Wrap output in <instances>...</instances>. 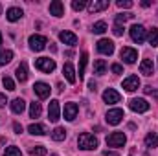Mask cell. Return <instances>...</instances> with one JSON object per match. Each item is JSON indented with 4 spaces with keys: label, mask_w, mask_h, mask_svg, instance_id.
I'll list each match as a JSON object with an SVG mask.
<instances>
[{
    "label": "cell",
    "mask_w": 158,
    "mask_h": 156,
    "mask_svg": "<svg viewBox=\"0 0 158 156\" xmlns=\"http://www.w3.org/2000/svg\"><path fill=\"white\" fill-rule=\"evenodd\" d=\"M11 59H13V51L11 50H0V66L11 63Z\"/></svg>",
    "instance_id": "obj_27"
},
{
    "label": "cell",
    "mask_w": 158,
    "mask_h": 156,
    "mask_svg": "<svg viewBox=\"0 0 158 156\" xmlns=\"http://www.w3.org/2000/svg\"><path fill=\"white\" fill-rule=\"evenodd\" d=\"M98 51L103 55H112L114 53V42L110 39H99L98 40Z\"/></svg>",
    "instance_id": "obj_8"
},
{
    "label": "cell",
    "mask_w": 158,
    "mask_h": 156,
    "mask_svg": "<svg viewBox=\"0 0 158 156\" xmlns=\"http://www.w3.org/2000/svg\"><path fill=\"white\" fill-rule=\"evenodd\" d=\"M112 31H114V35H116V37H121V35H123V28H121L119 24H114Z\"/></svg>",
    "instance_id": "obj_38"
},
{
    "label": "cell",
    "mask_w": 158,
    "mask_h": 156,
    "mask_svg": "<svg viewBox=\"0 0 158 156\" xmlns=\"http://www.w3.org/2000/svg\"><path fill=\"white\" fill-rule=\"evenodd\" d=\"M4 156H22V153H20V149H19V147L11 145V147H6Z\"/></svg>",
    "instance_id": "obj_33"
},
{
    "label": "cell",
    "mask_w": 158,
    "mask_h": 156,
    "mask_svg": "<svg viewBox=\"0 0 158 156\" xmlns=\"http://www.w3.org/2000/svg\"><path fill=\"white\" fill-rule=\"evenodd\" d=\"M119 57L127 63V64H134L136 63V59H138V51L134 50V48H129V46H125V48H121V51H119Z\"/></svg>",
    "instance_id": "obj_6"
},
{
    "label": "cell",
    "mask_w": 158,
    "mask_h": 156,
    "mask_svg": "<svg viewBox=\"0 0 158 156\" xmlns=\"http://www.w3.org/2000/svg\"><path fill=\"white\" fill-rule=\"evenodd\" d=\"M125 142H127V138H125L123 132H112V134L107 136V145L109 147H123Z\"/></svg>",
    "instance_id": "obj_5"
},
{
    "label": "cell",
    "mask_w": 158,
    "mask_h": 156,
    "mask_svg": "<svg viewBox=\"0 0 158 156\" xmlns=\"http://www.w3.org/2000/svg\"><path fill=\"white\" fill-rule=\"evenodd\" d=\"M88 88H90L92 92H96V83H88Z\"/></svg>",
    "instance_id": "obj_43"
},
{
    "label": "cell",
    "mask_w": 158,
    "mask_h": 156,
    "mask_svg": "<svg viewBox=\"0 0 158 156\" xmlns=\"http://www.w3.org/2000/svg\"><path fill=\"white\" fill-rule=\"evenodd\" d=\"M6 103H7V97H6V94H0V109H2V107H6Z\"/></svg>",
    "instance_id": "obj_40"
},
{
    "label": "cell",
    "mask_w": 158,
    "mask_h": 156,
    "mask_svg": "<svg viewBox=\"0 0 158 156\" xmlns=\"http://www.w3.org/2000/svg\"><path fill=\"white\" fill-rule=\"evenodd\" d=\"M129 107H131V110L140 112V114L149 110V103H147V99H143V97H134V99H131V101H129Z\"/></svg>",
    "instance_id": "obj_3"
},
{
    "label": "cell",
    "mask_w": 158,
    "mask_h": 156,
    "mask_svg": "<svg viewBox=\"0 0 158 156\" xmlns=\"http://www.w3.org/2000/svg\"><path fill=\"white\" fill-rule=\"evenodd\" d=\"M52 138H53L55 142H63V140L66 138V129H63V127H55V130L52 132Z\"/></svg>",
    "instance_id": "obj_26"
},
{
    "label": "cell",
    "mask_w": 158,
    "mask_h": 156,
    "mask_svg": "<svg viewBox=\"0 0 158 156\" xmlns=\"http://www.w3.org/2000/svg\"><path fill=\"white\" fill-rule=\"evenodd\" d=\"M0 44H2V33H0Z\"/></svg>",
    "instance_id": "obj_45"
},
{
    "label": "cell",
    "mask_w": 158,
    "mask_h": 156,
    "mask_svg": "<svg viewBox=\"0 0 158 156\" xmlns=\"http://www.w3.org/2000/svg\"><path fill=\"white\" fill-rule=\"evenodd\" d=\"M33 90H35V94L39 96L40 99H46V97L50 96V90H52V88H50L46 83L39 81V83H35V84H33Z\"/></svg>",
    "instance_id": "obj_13"
},
{
    "label": "cell",
    "mask_w": 158,
    "mask_h": 156,
    "mask_svg": "<svg viewBox=\"0 0 158 156\" xmlns=\"http://www.w3.org/2000/svg\"><path fill=\"white\" fill-rule=\"evenodd\" d=\"M131 39L134 40V42H138V44H142L143 40H145V28L143 26H140V24H134L131 30Z\"/></svg>",
    "instance_id": "obj_9"
},
{
    "label": "cell",
    "mask_w": 158,
    "mask_h": 156,
    "mask_svg": "<svg viewBox=\"0 0 158 156\" xmlns=\"http://www.w3.org/2000/svg\"><path fill=\"white\" fill-rule=\"evenodd\" d=\"M40 112H42V109H40V103L33 101V103L30 105V116H31V117H39Z\"/></svg>",
    "instance_id": "obj_29"
},
{
    "label": "cell",
    "mask_w": 158,
    "mask_h": 156,
    "mask_svg": "<svg viewBox=\"0 0 158 156\" xmlns=\"http://www.w3.org/2000/svg\"><path fill=\"white\" fill-rule=\"evenodd\" d=\"M59 39L63 40L64 44H68V46H76L77 44V35L72 33V31H61L59 33Z\"/></svg>",
    "instance_id": "obj_18"
},
{
    "label": "cell",
    "mask_w": 158,
    "mask_h": 156,
    "mask_svg": "<svg viewBox=\"0 0 158 156\" xmlns=\"http://www.w3.org/2000/svg\"><path fill=\"white\" fill-rule=\"evenodd\" d=\"M22 15H24V11H22L20 7H9V9L6 11V18H7L9 22H17V20H20Z\"/></svg>",
    "instance_id": "obj_15"
},
{
    "label": "cell",
    "mask_w": 158,
    "mask_h": 156,
    "mask_svg": "<svg viewBox=\"0 0 158 156\" xmlns=\"http://www.w3.org/2000/svg\"><path fill=\"white\" fill-rule=\"evenodd\" d=\"M147 40H149V44H151V46H158V30H156V28H153V30L149 31Z\"/></svg>",
    "instance_id": "obj_32"
},
{
    "label": "cell",
    "mask_w": 158,
    "mask_h": 156,
    "mask_svg": "<svg viewBox=\"0 0 158 156\" xmlns=\"http://www.w3.org/2000/svg\"><path fill=\"white\" fill-rule=\"evenodd\" d=\"M63 74H64V77H66V81L68 83H76V70H74V66L70 64V63H66L64 66H63Z\"/></svg>",
    "instance_id": "obj_22"
},
{
    "label": "cell",
    "mask_w": 158,
    "mask_h": 156,
    "mask_svg": "<svg viewBox=\"0 0 158 156\" xmlns=\"http://www.w3.org/2000/svg\"><path fill=\"white\" fill-rule=\"evenodd\" d=\"M13 129H15V132H17V134H20V132H22V125H20V123H13Z\"/></svg>",
    "instance_id": "obj_41"
},
{
    "label": "cell",
    "mask_w": 158,
    "mask_h": 156,
    "mask_svg": "<svg viewBox=\"0 0 158 156\" xmlns=\"http://www.w3.org/2000/svg\"><path fill=\"white\" fill-rule=\"evenodd\" d=\"M77 105L76 103H66L64 105V119L66 121H74L76 116H77Z\"/></svg>",
    "instance_id": "obj_16"
},
{
    "label": "cell",
    "mask_w": 158,
    "mask_h": 156,
    "mask_svg": "<svg viewBox=\"0 0 158 156\" xmlns=\"http://www.w3.org/2000/svg\"><path fill=\"white\" fill-rule=\"evenodd\" d=\"M103 156H119V154H118V153H112V151H105Z\"/></svg>",
    "instance_id": "obj_42"
},
{
    "label": "cell",
    "mask_w": 158,
    "mask_h": 156,
    "mask_svg": "<svg viewBox=\"0 0 158 156\" xmlns=\"http://www.w3.org/2000/svg\"><path fill=\"white\" fill-rule=\"evenodd\" d=\"M123 88H125L127 92L138 90V88H140V79H138V76H129V77L123 79Z\"/></svg>",
    "instance_id": "obj_12"
},
{
    "label": "cell",
    "mask_w": 158,
    "mask_h": 156,
    "mask_svg": "<svg viewBox=\"0 0 158 156\" xmlns=\"http://www.w3.org/2000/svg\"><path fill=\"white\" fill-rule=\"evenodd\" d=\"M15 74H17V79H19L20 83H24V81L28 79V68H26V64H24V63H20V64L17 66Z\"/></svg>",
    "instance_id": "obj_23"
},
{
    "label": "cell",
    "mask_w": 158,
    "mask_h": 156,
    "mask_svg": "<svg viewBox=\"0 0 158 156\" xmlns=\"http://www.w3.org/2000/svg\"><path fill=\"white\" fill-rule=\"evenodd\" d=\"M46 147H42V145H35V147H31L30 149V154L31 156H46Z\"/></svg>",
    "instance_id": "obj_31"
},
{
    "label": "cell",
    "mask_w": 158,
    "mask_h": 156,
    "mask_svg": "<svg viewBox=\"0 0 158 156\" xmlns=\"http://www.w3.org/2000/svg\"><path fill=\"white\" fill-rule=\"evenodd\" d=\"M86 7H88V11H90V13H98V11L107 9V7H109V2H107V0H92Z\"/></svg>",
    "instance_id": "obj_14"
},
{
    "label": "cell",
    "mask_w": 158,
    "mask_h": 156,
    "mask_svg": "<svg viewBox=\"0 0 158 156\" xmlns=\"http://www.w3.org/2000/svg\"><path fill=\"white\" fill-rule=\"evenodd\" d=\"M118 7H121V9H131L132 7V2L131 0H118Z\"/></svg>",
    "instance_id": "obj_37"
},
{
    "label": "cell",
    "mask_w": 158,
    "mask_h": 156,
    "mask_svg": "<svg viewBox=\"0 0 158 156\" xmlns=\"http://www.w3.org/2000/svg\"><path fill=\"white\" fill-rule=\"evenodd\" d=\"M132 17H134L132 13H119V15H116V24L121 26V22H125V20H129V18H132Z\"/></svg>",
    "instance_id": "obj_35"
},
{
    "label": "cell",
    "mask_w": 158,
    "mask_h": 156,
    "mask_svg": "<svg viewBox=\"0 0 158 156\" xmlns=\"http://www.w3.org/2000/svg\"><path fill=\"white\" fill-rule=\"evenodd\" d=\"M50 15H53V17H63L64 15V6H63L61 0H53L50 4Z\"/></svg>",
    "instance_id": "obj_17"
},
{
    "label": "cell",
    "mask_w": 158,
    "mask_h": 156,
    "mask_svg": "<svg viewBox=\"0 0 158 156\" xmlns=\"http://www.w3.org/2000/svg\"><path fill=\"white\" fill-rule=\"evenodd\" d=\"M59 116H61V107H59V101L57 99H52L50 105H48V119L52 123L59 121Z\"/></svg>",
    "instance_id": "obj_7"
},
{
    "label": "cell",
    "mask_w": 158,
    "mask_h": 156,
    "mask_svg": "<svg viewBox=\"0 0 158 156\" xmlns=\"http://www.w3.org/2000/svg\"><path fill=\"white\" fill-rule=\"evenodd\" d=\"M35 68H37L39 72L50 74V72L55 70V61L50 59V57H39V59H35Z\"/></svg>",
    "instance_id": "obj_2"
},
{
    "label": "cell",
    "mask_w": 158,
    "mask_h": 156,
    "mask_svg": "<svg viewBox=\"0 0 158 156\" xmlns=\"http://www.w3.org/2000/svg\"><path fill=\"white\" fill-rule=\"evenodd\" d=\"M24 109H26V101H24L22 97H15V99L11 101V110H13L15 114H22Z\"/></svg>",
    "instance_id": "obj_21"
},
{
    "label": "cell",
    "mask_w": 158,
    "mask_h": 156,
    "mask_svg": "<svg viewBox=\"0 0 158 156\" xmlns=\"http://www.w3.org/2000/svg\"><path fill=\"white\" fill-rule=\"evenodd\" d=\"M28 42H30V48L33 51H42L46 48V44H48V39L44 35H31Z\"/></svg>",
    "instance_id": "obj_4"
},
{
    "label": "cell",
    "mask_w": 158,
    "mask_h": 156,
    "mask_svg": "<svg viewBox=\"0 0 158 156\" xmlns=\"http://www.w3.org/2000/svg\"><path fill=\"white\" fill-rule=\"evenodd\" d=\"M28 132L33 134V136H44V134H48V129L44 125H40V123H31L28 127Z\"/></svg>",
    "instance_id": "obj_20"
},
{
    "label": "cell",
    "mask_w": 158,
    "mask_h": 156,
    "mask_svg": "<svg viewBox=\"0 0 158 156\" xmlns=\"http://www.w3.org/2000/svg\"><path fill=\"white\" fill-rule=\"evenodd\" d=\"M105 119H107L109 125H118V123H121V119H123V110L121 109H110L107 112Z\"/></svg>",
    "instance_id": "obj_10"
},
{
    "label": "cell",
    "mask_w": 158,
    "mask_h": 156,
    "mask_svg": "<svg viewBox=\"0 0 158 156\" xmlns=\"http://www.w3.org/2000/svg\"><path fill=\"white\" fill-rule=\"evenodd\" d=\"M2 84H4L6 90H15V81H13L11 77H7V76L2 79Z\"/></svg>",
    "instance_id": "obj_34"
},
{
    "label": "cell",
    "mask_w": 158,
    "mask_h": 156,
    "mask_svg": "<svg viewBox=\"0 0 158 156\" xmlns=\"http://www.w3.org/2000/svg\"><path fill=\"white\" fill-rule=\"evenodd\" d=\"M86 63H88V53L83 51L81 57H79V79H83V74H85V68H86Z\"/></svg>",
    "instance_id": "obj_25"
},
{
    "label": "cell",
    "mask_w": 158,
    "mask_h": 156,
    "mask_svg": "<svg viewBox=\"0 0 158 156\" xmlns=\"http://www.w3.org/2000/svg\"><path fill=\"white\" fill-rule=\"evenodd\" d=\"M107 72V63L103 61V59H98L96 63H94V74H98V76H103Z\"/></svg>",
    "instance_id": "obj_24"
},
{
    "label": "cell",
    "mask_w": 158,
    "mask_h": 156,
    "mask_svg": "<svg viewBox=\"0 0 158 156\" xmlns=\"http://www.w3.org/2000/svg\"><path fill=\"white\" fill-rule=\"evenodd\" d=\"M110 70H112L114 74H121V72H123V66H121V64H118V63H116V64H112V66H110Z\"/></svg>",
    "instance_id": "obj_39"
},
{
    "label": "cell",
    "mask_w": 158,
    "mask_h": 156,
    "mask_svg": "<svg viewBox=\"0 0 158 156\" xmlns=\"http://www.w3.org/2000/svg\"><path fill=\"white\" fill-rule=\"evenodd\" d=\"M119 99H121V96H119V92H116L114 88H107V90L103 92V101L109 103V105L119 103Z\"/></svg>",
    "instance_id": "obj_11"
},
{
    "label": "cell",
    "mask_w": 158,
    "mask_h": 156,
    "mask_svg": "<svg viewBox=\"0 0 158 156\" xmlns=\"http://www.w3.org/2000/svg\"><path fill=\"white\" fill-rule=\"evenodd\" d=\"M86 6H88V4H86L85 0H74V2H72V7H74L76 11H81V9H85Z\"/></svg>",
    "instance_id": "obj_36"
},
{
    "label": "cell",
    "mask_w": 158,
    "mask_h": 156,
    "mask_svg": "<svg viewBox=\"0 0 158 156\" xmlns=\"http://www.w3.org/2000/svg\"><path fill=\"white\" fill-rule=\"evenodd\" d=\"M142 6H143V7H149V6H151V2H147V0H143V2H142Z\"/></svg>",
    "instance_id": "obj_44"
},
{
    "label": "cell",
    "mask_w": 158,
    "mask_h": 156,
    "mask_svg": "<svg viewBox=\"0 0 158 156\" xmlns=\"http://www.w3.org/2000/svg\"><path fill=\"white\" fill-rule=\"evenodd\" d=\"M77 145L83 151H96L98 149V138L90 132H83L77 138Z\"/></svg>",
    "instance_id": "obj_1"
},
{
    "label": "cell",
    "mask_w": 158,
    "mask_h": 156,
    "mask_svg": "<svg viewBox=\"0 0 158 156\" xmlns=\"http://www.w3.org/2000/svg\"><path fill=\"white\" fill-rule=\"evenodd\" d=\"M140 72H142L143 76H153V72H155L153 59H143V61L140 63Z\"/></svg>",
    "instance_id": "obj_19"
},
{
    "label": "cell",
    "mask_w": 158,
    "mask_h": 156,
    "mask_svg": "<svg viewBox=\"0 0 158 156\" xmlns=\"http://www.w3.org/2000/svg\"><path fill=\"white\" fill-rule=\"evenodd\" d=\"M92 31H94V33H98V35H101V33H105V31H107V24H105L103 20H99V22H96V24L92 26Z\"/></svg>",
    "instance_id": "obj_30"
},
{
    "label": "cell",
    "mask_w": 158,
    "mask_h": 156,
    "mask_svg": "<svg viewBox=\"0 0 158 156\" xmlns=\"http://www.w3.org/2000/svg\"><path fill=\"white\" fill-rule=\"evenodd\" d=\"M145 145H147V147H151V149L158 147V136L155 134V132H149V134L145 136Z\"/></svg>",
    "instance_id": "obj_28"
}]
</instances>
